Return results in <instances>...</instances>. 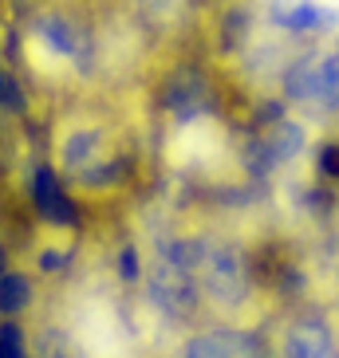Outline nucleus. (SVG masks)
Masks as SVG:
<instances>
[{"label": "nucleus", "mask_w": 339, "mask_h": 358, "mask_svg": "<svg viewBox=\"0 0 339 358\" xmlns=\"http://www.w3.org/2000/svg\"><path fill=\"white\" fill-rule=\"evenodd\" d=\"M198 292L205 303L221 307V311H241L249 303L253 272L233 241H221V236L198 241Z\"/></svg>", "instance_id": "nucleus-3"}, {"label": "nucleus", "mask_w": 339, "mask_h": 358, "mask_svg": "<svg viewBox=\"0 0 339 358\" xmlns=\"http://www.w3.org/2000/svg\"><path fill=\"white\" fill-rule=\"evenodd\" d=\"M8 272V248H4V244H0V275Z\"/></svg>", "instance_id": "nucleus-17"}, {"label": "nucleus", "mask_w": 339, "mask_h": 358, "mask_svg": "<svg viewBox=\"0 0 339 358\" xmlns=\"http://www.w3.org/2000/svg\"><path fill=\"white\" fill-rule=\"evenodd\" d=\"M198 0H130V20L150 40H170L190 28Z\"/></svg>", "instance_id": "nucleus-8"}, {"label": "nucleus", "mask_w": 339, "mask_h": 358, "mask_svg": "<svg viewBox=\"0 0 339 358\" xmlns=\"http://www.w3.org/2000/svg\"><path fill=\"white\" fill-rule=\"evenodd\" d=\"M55 166L71 181V189L106 193L127 185L134 154L118 146V138L103 122H71L55 142Z\"/></svg>", "instance_id": "nucleus-1"}, {"label": "nucleus", "mask_w": 339, "mask_h": 358, "mask_svg": "<svg viewBox=\"0 0 339 358\" xmlns=\"http://www.w3.org/2000/svg\"><path fill=\"white\" fill-rule=\"evenodd\" d=\"M181 358H249V343L233 331H202L181 347Z\"/></svg>", "instance_id": "nucleus-11"}, {"label": "nucleus", "mask_w": 339, "mask_h": 358, "mask_svg": "<svg viewBox=\"0 0 339 358\" xmlns=\"http://www.w3.org/2000/svg\"><path fill=\"white\" fill-rule=\"evenodd\" d=\"M0 358H32L28 327L20 319H0Z\"/></svg>", "instance_id": "nucleus-13"}, {"label": "nucleus", "mask_w": 339, "mask_h": 358, "mask_svg": "<svg viewBox=\"0 0 339 358\" xmlns=\"http://www.w3.org/2000/svg\"><path fill=\"white\" fill-rule=\"evenodd\" d=\"M268 24L284 36H328L339 28V8L328 0H268Z\"/></svg>", "instance_id": "nucleus-7"}, {"label": "nucleus", "mask_w": 339, "mask_h": 358, "mask_svg": "<svg viewBox=\"0 0 339 358\" xmlns=\"http://www.w3.org/2000/svg\"><path fill=\"white\" fill-rule=\"evenodd\" d=\"M0 110L4 115H24L28 110V91L20 87V79L0 64Z\"/></svg>", "instance_id": "nucleus-15"}, {"label": "nucleus", "mask_w": 339, "mask_h": 358, "mask_svg": "<svg viewBox=\"0 0 339 358\" xmlns=\"http://www.w3.org/2000/svg\"><path fill=\"white\" fill-rule=\"evenodd\" d=\"M71 264H75V244H48V248H40V256H36V272L55 280V275H67Z\"/></svg>", "instance_id": "nucleus-14"}, {"label": "nucleus", "mask_w": 339, "mask_h": 358, "mask_svg": "<svg viewBox=\"0 0 339 358\" xmlns=\"http://www.w3.org/2000/svg\"><path fill=\"white\" fill-rule=\"evenodd\" d=\"M24 32H28L36 52L55 59L67 71H75L79 79H91L99 59H103L95 20L83 16L79 8H71V4H60V0L36 4L24 20Z\"/></svg>", "instance_id": "nucleus-2"}, {"label": "nucleus", "mask_w": 339, "mask_h": 358, "mask_svg": "<svg viewBox=\"0 0 339 358\" xmlns=\"http://www.w3.org/2000/svg\"><path fill=\"white\" fill-rule=\"evenodd\" d=\"M319 173H324L328 181H339V146L335 142L319 150Z\"/></svg>", "instance_id": "nucleus-16"}, {"label": "nucleus", "mask_w": 339, "mask_h": 358, "mask_svg": "<svg viewBox=\"0 0 339 358\" xmlns=\"http://www.w3.org/2000/svg\"><path fill=\"white\" fill-rule=\"evenodd\" d=\"M284 99L307 110H339V48H312L284 64Z\"/></svg>", "instance_id": "nucleus-4"}, {"label": "nucleus", "mask_w": 339, "mask_h": 358, "mask_svg": "<svg viewBox=\"0 0 339 358\" xmlns=\"http://www.w3.org/2000/svg\"><path fill=\"white\" fill-rule=\"evenodd\" d=\"M36 303V280L24 268H8L0 275V319H20Z\"/></svg>", "instance_id": "nucleus-10"}, {"label": "nucleus", "mask_w": 339, "mask_h": 358, "mask_svg": "<svg viewBox=\"0 0 339 358\" xmlns=\"http://www.w3.org/2000/svg\"><path fill=\"white\" fill-rule=\"evenodd\" d=\"M43 358H67V355H64V350H55V347H52V350H48Z\"/></svg>", "instance_id": "nucleus-18"}, {"label": "nucleus", "mask_w": 339, "mask_h": 358, "mask_svg": "<svg viewBox=\"0 0 339 358\" xmlns=\"http://www.w3.org/2000/svg\"><path fill=\"white\" fill-rule=\"evenodd\" d=\"M28 201H32V213L48 229L60 232L83 229V205L75 201L71 181L60 173L55 162H36L28 169Z\"/></svg>", "instance_id": "nucleus-5"}, {"label": "nucleus", "mask_w": 339, "mask_h": 358, "mask_svg": "<svg viewBox=\"0 0 339 358\" xmlns=\"http://www.w3.org/2000/svg\"><path fill=\"white\" fill-rule=\"evenodd\" d=\"M158 106L170 122H181L190 127L198 118H205L213 110V87L198 67H186L181 64L174 75H166L158 87Z\"/></svg>", "instance_id": "nucleus-6"}, {"label": "nucleus", "mask_w": 339, "mask_h": 358, "mask_svg": "<svg viewBox=\"0 0 339 358\" xmlns=\"http://www.w3.org/2000/svg\"><path fill=\"white\" fill-rule=\"evenodd\" d=\"M115 280L123 287H138L146 280V260H142V248L134 241H123L115 248Z\"/></svg>", "instance_id": "nucleus-12"}, {"label": "nucleus", "mask_w": 339, "mask_h": 358, "mask_svg": "<svg viewBox=\"0 0 339 358\" xmlns=\"http://www.w3.org/2000/svg\"><path fill=\"white\" fill-rule=\"evenodd\" d=\"M288 358H339L335 335L319 315H304L288 327Z\"/></svg>", "instance_id": "nucleus-9"}]
</instances>
